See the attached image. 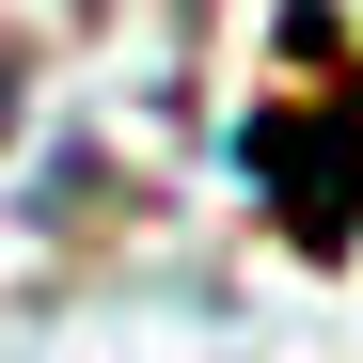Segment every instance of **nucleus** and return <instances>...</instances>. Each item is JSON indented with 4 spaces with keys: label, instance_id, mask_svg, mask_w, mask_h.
Segmentation results:
<instances>
[]
</instances>
